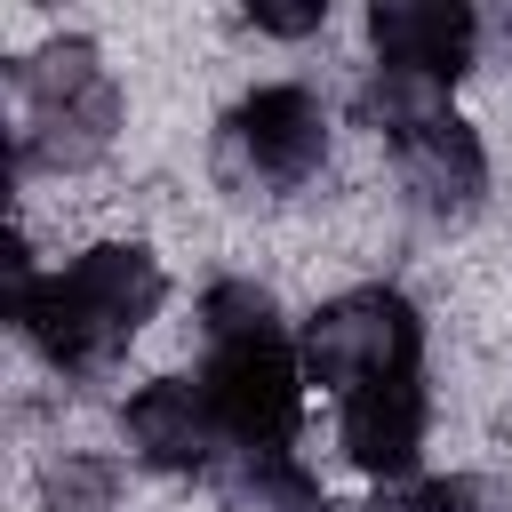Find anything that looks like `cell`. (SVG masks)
I'll return each instance as SVG.
<instances>
[{
  "instance_id": "6da1fadb",
  "label": "cell",
  "mask_w": 512,
  "mask_h": 512,
  "mask_svg": "<svg viewBox=\"0 0 512 512\" xmlns=\"http://www.w3.org/2000/svg\"><path fill=\"white\" fill-rule=\"evenodd\" d=\"M152 312H160V264L144 248H88L64 272L32 280L16 328L40 344L48 368H104Z\"/></svg>"
},
{
  "instance_id": "7a4b0ae2",
  "label": "cell",
  "mask_w": 512,
  "mask_h": 512,
  "mask_svg": "<svg viewBox=\"0 0 512 512\" xmlns=\"http://www.w3.org/2000/svg\"><path fill=\"white\" fill-rule=\"evenodd\" d=\"M16 96H24V128H16V168L48 160V168H88L112 128H120V88L96 64L88 40H56L40 56L16 64Z\"/></svg>"
},
{
  "instance_id": "3957f363",
  "label": "cell",
  "mask_w": 512,
  "mask_h": 512,
  "mask_svg": "<svg viewBox=\"0 0 512 512\" xmlns=\"http://www.w3.org/2000/svg\"><path fill=\"white\" fill-rule=\"evenodd\" d=\"M296 360H304V384H328V392H360L376 376H416L424 320L400 288H352L304 320Z\"/></svg>"
},
{
  "instance_id": "277c9868",
  "label": "cell",
  "mask_w": 512,
  "mask_h": 512,
  "mask_svg": "<svg viewBox=\"0 0 512 512\" xmlns=\"http://www.w3.org/2000/svg\"><path fill=\"white\" fill-rule=\"evenodd\" d=\"M200 392L232 440V456H288L296 416H304V360L288 336H248V344H208Z\"/></svg>"
},
{
  "instance_id": "5b68a950",
  "label": "cell",
  "mask_w": 512,
  "mask_h": 512,
  "mask_svg": "<svg viewBox=\"0 0 512 512\" xmlns=\"http://www.w3.org/2000/svg\"><path fill=\"white\" fill-rule=\"evenodd\" d=\"M320 144H328V128H320V104L304 88H256L224 120L216 160L232 184H304L320 168Z\"/></svg>"
},
{
  "instance_id": "8992f818",
  "label": "cell",
  "mask_w": 512,
  "mask_h": 512,
  "mask_svg": "<svg viewBox=\"0 0 512 512\" xmlns=\"http://www.w3.org/2000/svg\"><path fill=\"white\" fill-rule=\"evenodd\" d=\"M368 40H376L384 72L448 88V80L472 64L480 24H472L464 0H376V8H368Z\"/></svg>"
},
{
  "instance_id": "52a82bcc",
  "label": "cell",
  "mask_w": 512,
  "mask_h": 512,
  "mask_svg": "<svg viewBox=\"0 0 512 512\" xmlns=\"http://www.w3.org/2000/svg\"><path fill=\"white\" fill-rule=\"evenodd\" d=\"M128 448L144 464H160V472H224L232 440H224V424H216V408H208L200 384L160 376V384H144L128 400Z\"/></svg>"
},
{
  "instance_id": "ba28073f",
  "label": "cell",
  "mask_w": 512,
  "mask_h": 512,
  "mask_svg": "<svg viewBox=\"0 0 512 512\" xmlns=\"http://www.w3.org/2000/svg\"><path fill=\"white\" fill-rule=\"evenodd\" d=\"M424 448V376H376L344 392V456L368 480H400Z\"/></svg>"
},
{
  "instance_id": "9c48e42d",
  "label": "cell",
  "mask_w": 512,
  "mask_h": 512,
  "mask_svg": "<svg viewBox=\"0 0 512 512\" xmlns=\"http://www.w3.org/2000/svg\"><path fill=\"white\" fill-rule=\"evenodd\" d=\"M400 184L416 192L424 216H472L488 192V152L456 112H440L416 136H400Z\"/></svg>"
},
{
  "instance_id": "30bf717a",
  "label": "cell",
  "mask_w": 512,
  "mask_h": 512,
  "mask_svg": "<svg viewBox=\"0 0 512 512\" xmlns=\"http://www.w3.org/2000/svg\"><path fill=\"white\" fill-rule=\"evenodd\" d=\"M224 512H328V504L296 456H232L224 464Z\"/></svg>"
},
{
  "instance_id": "8fae6325",
  "label": "cell",
  "mask_w": 512,
  "mask_h": 512,
  "mask_svg": "<svg viewBox=\"0 0 512 512\" xmlns=\"http://www.w3.org/2000/svg\"><path fill=\"white\" fill-rule=\"evenodd\" d=\"M200 320H208V344L280 336V312H272V296H264L256 280H216V288H208V304H200Z\"/></svg>"
},
{
  "instance_id": "7c38bea8",
  "label": "cell",
  "mask_w": 512,
  "mask_h": 512,
  "mask_svg": "<svg viewBox=\"0 0 512 512\" xmlns=\"http://www.w3.org/2000/svg\"><path fill=\"white\" fill-rule=\"evenodd\" d=\"M400 512H512V496L488 488V480H472V472H448V480H424Z\"/></svg>"
},
{
  "instance_id": "4fadbf2b",
  "label": "cell",
  "mask_w": 512,
  "mask_h": 512,
  "mask_svg": "<svg viewBox=\"0 0 512 512\" xmlns=\"http://www.w3.org/2000/svg\"><path fill=\"white\" fill-rule=\"evenodd\" d=\"M320 16H328V0H304V8L248 0V24H256V32H280V40H296V32H320Z\"/></svg>"
},
{
  "instance_id": "5bb4252c",
  "label": "cell",
  "mask_w": 512,
  "mask_h": 512,
  "mask_svg": "<svg viewBox=\"0 0 512 512\" xmlns=\"http://www.w3.org/2000/svg\"><path fill=\"white\" fill-rule=\"evenodd\" d=\"M328 512H400V504H328Z\"/></svg>"
}]
</instances>
